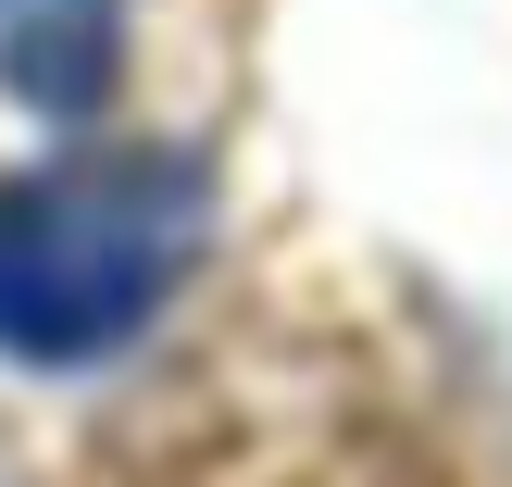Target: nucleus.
<instances>
[{"label": "nucleus", "mask_w": 512, "mask_h": 487, "mask_svg": "<svg viewBox=\"0 0 512 487\" xmlns=\"http://www.w3.org/2000/svg\"><path fill=\"white\" fill-rule=\"evenodd\" d=\"M213 175L163 138H100L0 188V350L13 363H113L200 263Z\"/></svg>", "instance_id": "obj_1"}, {"label": "nucleus", "mask_w": 512, "mask_h": 487, "mask_svg": "<svg viewBox=\"0 0 512 487\" xmlns=\"http://www.w3.org/2000/svg\"><path fill=\"white\" fill-rule=\"evenodd\" d=\"M125 63V0H0V88L25 113H100Z\"/></svg>", "instance_id": "obj_2"}]
</instances>
